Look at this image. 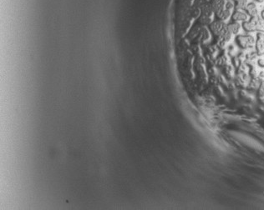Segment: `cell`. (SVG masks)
Wrapping results in <instances>:
<instances>
[{"label":"cell","mask_w":264,"mask_h":210,"mask_svg":"<svg viewBox=\"0 0 264 210\" xmlns=\"http://www.w3.org/2000/svg\"><path fill=\"white\" fill-rule=\"evenodd\" d=\"M211 29L216 35L222 36V34L227 29V26H226V24L222 22V20L215 21L211 24Z\"/></svg>","instance_id":"6da1fadb"},{"label":"cell","mask_w":264,"mask_h":210,"mask_svg":"<svg viewBox=\"0 0 264 210\" xmlns=\"http://www.w3.org/2000/svg\"><path fill=\"white\" fill-rule=\"evenodd\" d=\"M237 40L242 48H248L254 44V38L250 35H240L237 37Z\"/></svg>","instance_id":"7a4b0ae2"},{"label":"cell","mask_w":264,"mask_h":210,"mask_svg":"<svg viewBox=\"0 0 264 210\" xmlns=\"http://www.w3.org/2000/svg\"><path fill=\"white\" fill-rule=\"evenodd\" d=\"M257 51L259 55L264 54V34L262 33H257Z\"/></svg>","instance_id":"3957f363"},{"label":"cell","mask_w":264,"mask_h":210,"mask_svg":"<svg viewBox=\"0 0 264 210\" xmlns=\"http://www.w3.org/2000/svg\"><path fill=\"white\" fill-rule=\"evenodd\" d=\"M232 19L234 21H246L247 19V15L243 12L237 10L233 13Z\"/></svg>","instance_id":"277c9868"},{"label":"cell","mask_w":264,"mask_h":210,"mask_svg":"<svg viewBox=\"0 0 264 210\" xmlns=\"http://www.w3.org/2000/svg\"><path fill=\"white\" fill-rule=\"evenodd\" d=\"M224 0H212V9L217 12V13L223 9Z\"/></svg>","instance_id":"5b68a950"},{"label":"cell","mask_w":264,"mask_h":210,"mask_svg":"<svg viewBox=\"0 0 264 210\" xmlns=\"http://www.w3.org/2000/svg\"><path fill=\"white\" fill-rule=\"evenodd\" d=\"M247 12L248 13V14H250L252 17H255V16H257V9L256 8V5L251 3H248L245 9Z\"/></svg>","instance_id":"8992f818"},{"label":"cell","mask_w":264,"mask_h":210,"mask_svg":"<svg viewBox=\"0 0 264 210\" xmlns=\"http://www.w3.org/2000/svg\"><path fill=\"white\" fill-rule=\"evenodd\" d=\"M243 28L247 32H253V31H255V30L258 29V27L256 24H254L253 23L251 22V21L243 23Z\"/></svg>","instance_id":"52a82bcc"},{"label":"cell","mask_w":264,"mask_h":210,"mask_svg":"<svg viewBox=\"0 0 264 210\" xmlns=\"http://www.w3.org/2000/svg\"><path fill=\"white\" fill-rule=\"evenodd\" d=\"M227 29H228V31L230 32V33L232 34H236V33H237L239 32V30H240V24L239 23H232L231 24H229L228 26H227Z\"/></svg>","instance_id":"ba28073f"},{"label":"cell","mask_w":264,"mask_h":210,"mask_svg":"<svg viewBox=\"0 0 264 210\" xmlns=\"http://www.w3.org/2000/svg\"><path fill=\"white\" fill-rule=\"evenodd\" d=\"M237 1V9H244L247 5V0H236Z\"/></svg>","instance_id":"9c48e42d"},{"label":"cell","mask_w":264,"mask_h":210,"mask_svg":"<svg viewBox=\"0 0 264 210\" xmlns=\"http://www.w3.org/2000/svg\"><path fill=\"white\" fill-rule=\"evenodd\" d=\"M232 8H233V3H231V1H228L227 3L226 4V9L231 11V9H232Z\"/></svg>","instance_id":"30bf717a"},{"label":"cell","mask_w":264,"mask_h":210,"mask_svg":"<svg viewBox=\"0 0 264 210\" xmlns=\"http://www.w3.org/2000/svg\"><path fill=\"white\" fill-rule=\"evenodd\" d=\"M259 64L262 67H264V60H259Z\"/></svg>","instance_id":"8fae6325"},{"label":"cell","mask_w":264,"mask_h":210,"mask_svg":"<svg viewBox=\"0 0 264 210\" xmlns=\"http://www.w3.org/2000/svg\"><path fill=\"white\" fill-rule=\"evenodd\" d=\"M262 18H263V19L264 20V10L262 12Z\"/></svg>","instance_id":"7c38bea8"},{"label":"cell","mask_w":264,"mask_h":210,"mask_svg":"<svg viewBox=\"0 0 264 210\" xmlns=\"http://www.w3.org/2000/svg\"><path fill=\"white\" fill-rule=\"evenodd\" d=\"M257 1H258V2H263L264 0H257Z\"/></svg>","instance_id":"4fadbf2b"}]
</instances>
